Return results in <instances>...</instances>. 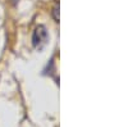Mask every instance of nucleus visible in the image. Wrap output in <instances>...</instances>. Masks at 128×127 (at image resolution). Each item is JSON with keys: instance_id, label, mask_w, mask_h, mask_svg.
I'll use <instances>...</instances> for the list:
<instances>
[{"instance_id": "1", "label": "nucleus", "mask_w": 128, "mask_h": 127, "mask_svg": "<svg viewBox=\"0 0 128 127\" xmlns=\"http://www.w3.org/2000/svg\"><path fill=\"white\" fill-rule=\"evenodd\" d=\"M34 45L38 49H41L42 46H44L46 44V41H48V34H46V31L45 28L40 26L35 30V32H34Z\"/></svg>"}]
</instances>
